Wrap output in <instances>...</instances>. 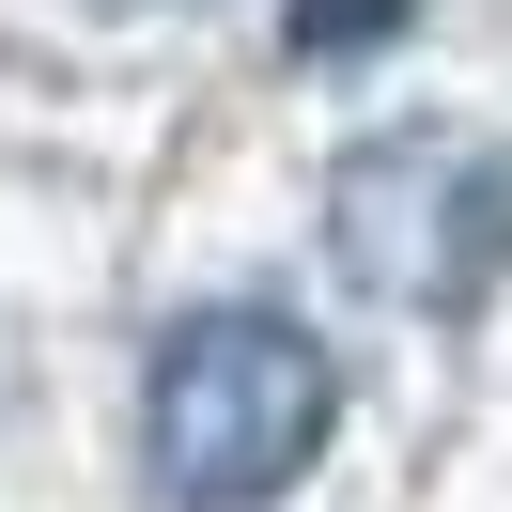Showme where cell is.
Wrapping results in <instances>:
<instances>
[{
  "label": "cell",
  "instance_id": "6da1fadb",
  "mask_svg": "<svg viewBox=\"0 0 512 512\" xmlns=\"http://www.w3.org/2000/svg\"><path fill=\"white\" fill-rule=\"evenodd\" d=\"M326 419H342L326 342L295 311H264V295H218V311H187L156 342V373H140V466H156L171 512H264V497L311 481Z\"/></svg>",
  "mask_w": 512,
  "mask_h": 512
},
{
  "label": "cell",
  "instance_id": "7a4b0ae2",
  "mask_svg": "<svg viewBox=\"0 0 512 512\" xmlns=\"http://www.w3.org/2000/svg\"><path fill=\"white\" fill-rule=\"evenodd\" d=\"M326 264H342L373 311L466 326L512 280V156L466 125H373L326 171Z\"/></svg>",
  "mask_w": 512,
  "mask_h": 512
},
{
  "label": "cell",
  "instance_id": "3957f363",
  "mask_svg": "<svg viewBox=\"0 0 512 512\" xmlns=\"http://www.w3.org/2000/svg\"><path fill=\"white\" fill-rule=\"evenodd\" d=\"M404 0H295V63H357V32H388Z\"/></svg>",
  "mask_w": 512,
  "mask_h": 512
},
{
  "label": "cell",
  "instance_id": "277c9868",
  "mask_svg": "<svg viewBox=\"0 0 512 512\" xmlns=\"http://www.w3.org/2000/svg\"><path fill=\"white\" fill-rule=\"evenodd\" d=\"M125 16H171V0H125Z\"/></svg>",
  "mask_w": 512,
  "mask_h": 512
}]
</instances>
